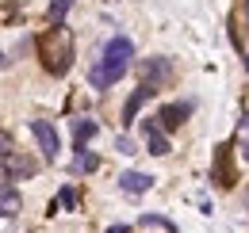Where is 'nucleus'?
I'll return each instance as SVG.
<instances>
[{
	"label": "nucleus",
	"mask_w": 249,
	"mask_h": 233,
	"mask_svg": "<svg viewBox=\"0 0 249 233\" xmlns=\"http://www.w3.org/2000/svg\"><path fill=\"white\" fill-rule=\"evenodd\" d=\"M242 23H246V34H249V0H242Z\"/></svg>",
	"instance_id": "6ab92c4d"
},
{
	"label": "nucleus",
	"mask_w": 249,
	"mask_h": 233,
	"mask_svg": "<svg viewBox=\"0 0 249 233\" xmlns=\"http://www.w3.org/2000/svg\"><path fill=\"white\" fill-rule=\"evenodd\" d=\"M150 96H154V88H146V84L130 92V100L123 103V122H126V126H130V122H138V111L146 107V100H150Z\"/></svg>",
	"instance_id": "1a4fd4ad"
},
{
	"label": "nucleus",
	"mask_w": 249,
	"mask_h": 233,
	"mask_svg": "<svg viewBox=\"0 0 249 233\" xmlns=\"http://www.w3.org/2000/svg\"><path fill=\"white\" fill-rule=\"evenodd\" d=\"M69 8H73V0H50V8H46V19H50V27H58V23H62Z\"/></svg>",
	"instance_id": "4468645a"
},
{
	"label": "nucleus",
	"mask_w": 249,
	"mask_h": 233,
	"mask_svg": "<svg viewBox=\"0 0 249 233\" xmlns=\"http://www.w3.org/2000/svg\"><path fill=\"white\" fill-rule=\"evenodd\" d=\"M119 187H123L126 195H142V191H150V187H154V176L134 172V168H130V172H123V176H119Z\"/></svg>",
	"instance_id": "9d476101"
},
{
	"label": "nucleus",
	"mask_w": 249,
	"mask_h": 233,
	"mask_svg": "<svg viewBox=\"0 0 249 233\" xmlns=\"http://www.w3.org/2000/svg\"><path fill=\"white\" fill-rule=\"evenodd\" d=\"M242 58H246V73H249V54H242Z\"/></svg>",
	"instance_id": "4be33fe9"
},
{
	"label": "nucleus",
	"mask_w": 249,
	"mask_h": 233,
	"mask_svg": "<svg viewBox=\"0 0 249 233\" xmlns=\"http://www.w3.org/2000/svg\"><path fill=\"white\" fill-rule=\"evenodd\" d=\"M31 134L38 138V146L46 153V161H54L58 157V130L50 126V122H42V118H31Z\"/></svg>",
	"instance_id": "0eeeda50"
},
{
	"label": "nucleus",
	"mask_w": 249,
	"mask_h": 233,
	"mask_svg": "<svg viewBox=\"0 0 249 233\" xmlns=\"http://www.w3.org/2000/svg\"><path fill=\"white\" fill-rule=\"evenodd\" d=\"M107 233H130V226H111Z\"/></svg>",
	"instance_id": "aec40b11"
},
{
	"label": "nucleus",
	"mask_w": 249,
	"mask_h": 233,
	"mask_svg": "<svg viewBox=\"0 0 249 233\" xmlns=\"http://www.w3.org/2000/svg\"><path fill=\"white\" fill-rule=\"evenodd\" d=\"M211 180L218 187H234V161H230V146H218L215 149V165H211Z\"/></svg>",
	"instance_id": "39448f33"
},
{
	"label": "nucleus",
	"mask_w": 249,
	"mask_h": 233,
	"mask_svg": "<svg viewBox=\"0 0 249 233\" xmlns=\"http://www.w3.org/2000/svg\"><path fill=\"white\" fill-rule=\"evenodd\" d=\"M242 126H246V130H249V111H242Z\"/></svg>",
	"instance_id": "412c9836"
},
{
	"label": "nucleus",
	"mask_w": 249,
	"mask_h": 233,
	"mask_svg": "<svg viewBox=\"0 0 249 233\" xmlns=\"http://www.w3.org/2000/svg\"><path fill=\"white\" fill-rule=\"evenodd\" d=\"M188 115H192V103H188V100L184 103H165V107L157 111V126H161V130H177Z\"/></svg>",
	"instance_id": "6e6552de"
},
{
	"label": "nucleus",
	"mask_w": 249,
	"mask_h": 233,
	"mask_svg": "<svg viewBox=\"0 0 249 233\" xmlns=\"http://www.w3.org/2000/svg\"><path fill=\"white\" fill-rule=\"evenodd\" d=\"M96 168H100V157L89 153V149H77L73 161H69V172L73 176H89V172H96Z\"/></svg>",
	"instance_id": "9b49d317"
},
{
	"label": "nucleus",
	"mask_w": 249,
	"mask_h": 233,
	"mask_svg": "<svg viewBox=\"0 0 249 233\" xmlns=\"http://www.w3.org/2000/svg\"><path fill=\"white\" fill-rule=\"evenodd\" d=\"M142 138H146V149L154 153V157H165L169 153V138H165V130L157 126V118H142Z\"/></svg>",
	"instance_id": "423d86ee"
},
{
	"label": "nucleus",
	"mask_w": 249,
	"mask_h": 233,
	"mask_svg": "<svg viewBox=\"0 0 249 233\" xmlns=\"http://www.w3.org/2000/svg\"><path fill=\"white\" fill-rule=\"evenodd\" d=\"M130 61H134V42L130 38H111L107 46H104V54L100 61L92 65V73H89V84L100 88V92H107L111 84H119L126 77V69H130Z\"/></svg>",
	"instance_id": "f257e3e1"
},
{
	"label": "nucleus",
	"mask_w": 249,
	"mask_h": 233,
	"mask_svg": "<svg viewBox=\"0 0 249 233\" xmlns=\"http://www.w3.org/2000/svg\"><path fill=\"white\" fill-rule=\"evenodd\" d=\"M38 172V165H35L31 157H8V161H0V180L8 183V180H31V176Z\"/></svg>",
	"instance_id": "20e7f679"
},
{
	"label": "nucleus",
	"mask_w": 249,
	"mask_h": 233,
	"mask_svg": "<svg viewBox=\"0 0 249 233\" xmlns=\"http://www.w3.org/2000/svg\"><path fill=\"white\" fill-rule=\"evenodd\" d=\"M115 149H119V153H126V157H130V153H138V149H134V142H130V138H115Z\"/></svg>",
	"instance_id": "a211bd4d"
},
{
	"label": "nucleus",
	"mask_w": 249,
	"mask_h": 233,
	"mask_svg": "<svg viewBox=\"0 0 249 233\" xmlns=\"http://www.w3.org/2000/svg\"><path fill=\"white\" fill-rule=\"evenodd\" d=\"M96 130H100V126H96V118H73V146L85 149L96 138Z\"/></svg>",
	"instance_id": "f8f14e48"
},
{
	"label": "nucleus",
	"mask_w": 249,
	"mask_h": 233,
	"mask_svg": "<svg viewBox=\"0 0 249 233\" xmlns=\"http://www.w3.org/2000/svg\"><path fill=\"white\" fill-rule=\"evenodd\" d=\"M38 58H42V69L50 77H65L69 65H73V31L58 23V27H46L42 38H38Z\"/></svg>",
	"instance_id": "f03ea898"
},
{
	"label": "nucleus",
	"mask_w": 249,
	"mask_h": 233,
	"mask_svg": "<svg viewBox=\"0 0 249 233\" xmlns=\"http://www.w3.org/2000/svg\"><path fill=\"white\" fill-rule=\"evenodd\" d=\"M138 226H157V230H165V233H177V226H173L169 218H157V214H142Z\"/></svg>",
	"instance_id": "2eb2a0df"
},
{
	"label": "nucleus",
	"mask_w": 249,
	"mask_h": 233,
	"mask_svg": "<svg viewBox=\"0 0 249 233\" xmlns=\"http://www.w3.org/2000/svg\"><path fill=\"white\" fill-rule=\"evenodd\" d=\"M19 149H16V138L8 134V130H0V161H8V157H16Z\"/></svg>",
	"instance_id": "dca6fc26"
},
{
	"label": "nucleus",
	"mask_w": 249,
	"mask_h": 233,
	"mask_svg": "<svg viewBox=\"0 0 249 233\" xmlns=\"http://www.w3.org/2000/svg\"><path fill=\"white\" fill-rule=\"evenodd\" d=\"M58 203L69 206V210H77V191H73V187H62V191H58Z\"/></svg>",
	"instance_id": "f3484780"
},
{
	"label": "nucleus",
	"mask_w": 249,
	"mask_h": 233,
	"mask_svg": "<svg viewBox=\"0 0 249 233\" xmlns=\"http://www.w3.org/2000/svg\"><path fill=\"white\" fill-rule=\"evenodd\" d=\"M138 77H142V84L146 88H161V84H169V77H173V61L169 58H150V61H142L138 65Z\"/></svg>",
	"instance_id": "7ed1b4c3"
},
{
	"label": "nucleus",
	"mask_w": 249,
	"mask_h": 233,
	"mask_svg": "<svg viewBox=\"0 0 249 233\" xmlns=\"http://www.w3.org/2000/svg\"><path fill=\"white\" fill-rule=\"evenodd\" d=\"M4 61H8V58H4V54H0V65H4Z\"/></svg>",
	"instance_id": "5701e85b"
},
{
	"label": "nucleus",
	"mask_w": 249,
	"mask_h": 233,
	"mask_svg": "<svg viewBox=\"0 0 249 233\" xmlns=\"http://www.w3.org/2000/svg\"><path fill=\"white\" fill-rule=\"evenodd\" d=\"M19 191H16V187H8V183H4V180H0V214H8V218H16V214H19Z\"/></svg>",
	"instance_id": "ddd939ff"
}]
</instances>
